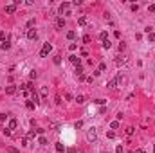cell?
I'll list each match as a JSON object with an SVG mask.
<instances>
[{
    "mask_svg": "<svg viewBox=\"0 0 155 153\" xmlns=\"http://www.w3.org/2000/svg\"><path fill=\"white\" fill-rule=\"evenodd\" d=\"M69 61L72 65H76V67H79V63H81V60H79L78 56H74V54H72V56H69Z\"/></svg>",
    "mask_w": 155,
    "mask_h": 153,
    "instance_id": "8992f818",
    "label": "cell"
},
{
    "mask_svg": "<svg viewBox=\"0 0 155 153\" xmlns=\"http://www.w3.org/2000/svg\"><path fill=\"white\" fill-rule=\"evenodd\" d=\"M76 103H78V105H83V103H85V97H83V96H78V97H76Z\"/></svg>",
    "mask_w": 155,
    "mask_h": 153,
    "instance_id": "ffe728a7",
    "label": "cell"
},
{
    "mask_svg": "<svg viewBox=\"0 0 155 153\" xmlns=\"http://www.w3.org/2000/svg\"><path fill=\"white\" fill-rule=\"evenodd\" d=\"M106 137L108 139H115V132H106Z\"/></svg>",
    "mask_w": 155,
    "mask_h": 153,
    "instance_id": "83f0119b",
    "label": "cell"
},
{
    "mask_svg": "<svg viewBox=\"0 0 155 153\" xmlns=\"http://www.w3.org/2000/svg\"><path fill=\"white\" fill-rule=\"evenodd\" d=\"M69 49H70V51H76L78 45H76V43H70V45H69Z\"/></svg>",
    "mask_w": 155,
    "mask_h": 153,
    "instance_id": "f35d334b",
    "label": "cell"
},
{
    "mask_svg": "<svg viewBox=\"0 0 155 153\" xmlns=\"http://www.w3.org/2000/svg\"><path fill=\"white\" fill-rule=\"evenodd\" d=\"M36 137V132H33V130H31V132L27 133V139H34Z\"/></svg>",
    "mask_w": 155,
    "mask_h": 153,
    "instance_id": "4316f807",
    "label": "cell"
},
{
    "mask_svg": "<svg viewBox=\"0 0 155 153\" xmlns=\"http://www.w3.org/2000/svg\"><path fill=\"white\" fill-rule=\"evenodd\" d=\"M54 63L60 65V63H61V56H54Z\"/></svg>",
    "mask_w": 155,
    "mask_h": 153,
    "instance_id": "836d02e7",
    "label": "cell"
},
{
    "mask_svg": "<svg viewBox=\"0 0 155 153\" xmlns=\"http://www.w3.org/2000/svg\"><path fill=\"white\" fill-rule=\"evenodd\" d=\"M124 49H126V43H124V41H121V43H119V52H123Z\"/></svg>",
    "mask_w": 155,
    "mask_h": 153,
    "instance_id": "484cf974",
    "label": "cell"
},
{
    "mask_svg": "<svg viewBox=\"0 0 155 153\" xmlns=\"http://www.w3.org/2000/svg\"><path fill=\"white\" fill-rule=\"evenodd\" d=\"M148 11H150V13H153V11H155V4H151L150 7H148Z\"/></svg>",
    "mask_w": 155,
    "mask_h": 153,
    "instance_id": "ee69618b",
    "label": "cell"
},
{
    "mask_svg": "<svg viewBox=\"0 0 155 153\" xmlns=\"http://www.w3.org/2000/svg\"><path fill=\"white\" fill-rule=\"evenodd\" d=\"M126 63H128V56L126 54H119L117 60H115V65H117V67H123V65H126Z\"/></svg>",
    "mask_w": 155,
    "mask_h": 153,
    "instance_id": "3957f363",
    "label": "cell"
},
{
    "mask_svg": "<svg viewBox=\"0 0 155 153\" xmlns=\"http://www.w3.org/2000/svg\"><path fill=\"white\" fill-rule=\"evenodd\" d=\"M5 119H7V115H5V113H0V122H4Z\"/></svg>",
    "mask_w": 155,
    "mask_h": 153,
    "instance_id": "e575fe53",
    "label": "cell"
},
{
    "mask_svg": "<svg viewBox=\"0 0 155 153\" xmlns=\"http://www.w3.org/2000/svg\"><path fill=\"white\" fill-rule=\"evenodd\" d=\"M7 151H9V153H18V149H16V148H13V146H9Z\"/></svg>",
    "mask_w": 155,
    "mask_h": 153,
    "instance_id": "d6a6232c",
    "label": "cell"
},
{
    "mask_svg": "<svg viewBox=\"0 0 155 153\" xmlns=\"http://www.w3.org/2000/svg\"><path fill=\"white\" fill-rule=\"evenodd\" d=\"M25 106H27L29 110H34V106H36V105H34L33 101H25Z\"/></svg>",
    "mask_w": 155,
    "mask_h": 153,
    "instance_id": "d6986e66",
    "label": "cell"
},
{
    "mask_svg": "<svg viewBox=\"0 0 155 153\" xmlns=\"http://www.w3.org/2000/svg\"><path fill=\"white\" fill-rule=\"evenodd\" d=\"M69 11H70V4L69 2H63V4L60 5V13L61 15H69Z\"/></svg>",
    "mask_w": 155,
    "mask_h": 153,
    "instance_id": "277c9868",
    "label": "cell"
},
{
    "mask_svg": "<svg viewBox=\"0 0 155 153\" xmlns=\"http://www.w3.org/2000/svg\"><path fill=\"white\" fill-rule=\"evenodd\" d=\"M99 38H101V41L108 40V34H106V31H101V32H99Z\"/></svg>",
    "mask_w": 155,
    "mask_h": 153,
    "instance_id": "e0dca14e",
    "label": "cell"
},
{
    "mask_svg": "<svg viewBox=\"0 0 155 153\" xmlns=\"http://www.w3.org/2000/svg\"><path fill=\"white\" fill-rule=\"evenodd\" d=\"M22 146H29V141H27V137H25V139H22Z\"/></svg>",
    "mask_w": 155,
    "mask_h": 153,
    "instance_id": "ab89813d",
    "label": "cell"
},
{
    "mask_svg": "<svg viewBox=\"0 0 155 153\" xmlns=\"http://www.w3.org/2000/svg\"><path fill=\"white\" fill-rule=\"evenodd\" d=\"M5 38H7V34H5L4 31H0V40H2V41H5Z\"/></svg>",
    "mask_w": 155,
    "mask_h": 153,
    "instance_id": "4dcf8cb0",
    "label": "cell"
},
{
    "mask_svg": "<svg viewBox=\"0 0 155 153\" xmlns=\"http://www.w3.org/2000/svg\"><path fill=\"white\" fill-rule=\"evenodd\" d=\"M67 38H69V40H74V38H76V32H74V31H69V32H67Z\"/></svg>",
    "mask_w": 155,
    "mask_h": 153,
    "instance_id": "44dd1931",
    "label": "cell"
},
{
    "mask_svg": "<svg viewBox=\"0 0 155 153\" xmlns=\"http://www.w3.org/2000/svg\"><path fill=\"white\" fill-rule=\"evenodd\" d=\"M76 77H78L79 81H83V79H85V70H83L81 67H76Z\"/></svg>",
    "mask_w": 155,
    "mask_h": 153,
    "instance_id": "5b68a950",
    "label": "cell"
},
{
    "mask_svg": "<svg viewBox=\"0 0 155 153\" xmlns=\"http://www.w3.org/2000/svg\"><path fill=\"white\" fill-rule=\"evenodd\" d=\"M40 94H41V97H47V94H49V90H47V87H41V90H40Z\"/></svg>",
    "mask_w": 155,
    "mask_h": 153,
    "instance_id": "9a60e30c",
    "label": "cell"
},
{
    "mask_svg": "<svg viewBox=\"0 0 155 153\" xmlns=\"http://www.w3.org/2000/svg\"><path fill=\"white\" fill-rule=\"evenodd\" d=\"M2 133H4L5 137H9V135H11V130L9 128H2Z\"/></svg>",
    "mask_w": 155,
    "mask_h": 153,
    "instance_id": "cb8c5ba5",
    "label": "cell"
},
{
    "mask_svg": "<svg viewBox=\"0 0 155 153\" xmlns=\"http://www.w3.org/2000/svg\"><path fill=\"white\" fill-rule=\"evenodd\" d=\"M87 139H88L90 142H94L96 139H98V132H96V128H94V126L87 130Z\"/></svg>",
    "mask_w": 155,
    "mask_h": 153,
    "instance_id": "6da1fadb",
    "label": "cell"
},
{
    "mask_svg": "<svg viewBox=\"0 0 155 153\" xmlns=\"http://www.w3.org/2000/svg\"><path fill=\"white\" fill-rule=\"evenodd\" d=\"M9 47H11V43H9V41H4V43H2V47H0V49H2V51H7Z\"/></svg>",
    "mask_w": 155,
    "mask_h": 153,
    "instance_id": "7402d4cb",
    "label": "cell"
},
{
    "mask_svg": "<svg viewBox=\"0 0 155 153\" xmlns=\"http://www.w3.org/2000/svg\"><path fill=\"white\" fill-rule=\"evenodd\" d=\"M51 51H52V45H51V43H43V47H41V51H40V56H41V58L49 56Z\"/></svg>",
    "mask_w": 155,
    "mask_h": 153,
    "instance_id": "7a4b0ae2",
    "label": "cell"
},
{
    "mask_svg": "<svg viewBox=\"0 0 155 153\" xmlns=\"http://www.w3.org/2000/svg\"><path fill=\"white\" fill-rule=\"evenodd\" d=\"M81 126H83V122H81V121H78V122H76V124H74V128H76V130H78V128H81Z\"/></svg>",
    "mask_w": 155,
    "mask_h": 153,
    "instance_id": "74e56055",
    "label": "cell"
},
{
    "mask_svg": "<svg viewBox=\"0 0 155 153\" xmlns=\"http://www.w3.org/2000/svg\"><path fill=\"white\" fill-rule=\"evenodd\" d=\"M96 103H98V105H105L106 101H105V99H96Z\"/></svg>",
    "mask_w": 155,
    "mask_h": 153,
    "instance_id": "b9f144b4",
    "label": "cell"
},
{
    "mask_svg": "<svg viewBox=\"0 0 155 153\" xmlns=\"http://www.w3.org/2000/svg\"><path fill=\"white\" fill-rule=\"evenodd\" d=\"M134 132H135V130H134V128H132V126H128V128H126V130H124V133H126L128 137H132V135H134Z\"/></svg>",
    "mask_w": 155,
    "mask_h": 153,
    "instance_id": "2e32d148",
    "label": "cell"
},
{
    "mask_svg": "<svg viewBox=\"0 0 155 153\" xmlns=\"http://www.w3.org/2000/svg\"><path fill=\"white\" fill-rule=\"evenodd\" d=\"M33 25H34V18H31V20L27 22V27H33Z\"/></svg>",
    "mask_w": 155,
    "mask_h": 153,
    "instance_id": "8d00e7d4",
    "label": "cell"
},
{
    "mask_svg": "<svg viewBox=\"0 0 155 153\" xmlns=\"http://www.w3.org/2000/svg\"><path fill=\"white\" fill-rule=\"evenodd\" d=\"M83 41H85V43H90V41H92V38H90L88 34H85V36H83Z\"/></svg>",
    "mask_w": 155,
    "mask_h": 153,
    "instance_id": "f546056e",
    "label": "cell"
},
{
    "mask_svg": "<svg viewBox=\"0 0 155 153\" xmlns=\"http://www.w3.org/2000/svg\"><path fill=\"white\" fill-rule=\"evenodd\" d=\"M67 153H78V149L76 148H69V149H67Z\"/></svg>",
    "mask_w": 155,
    "mask_h": 153,
    "instance_id": "60d3db41",
    "label": "cell"
},
{
    "mask_svg": "<svg viewBox=\"0 0 155 153\" xmlns=\"http://www.w3.org/2000/svg\"><path fill=\"white\" fill-rule=\"evenodd\" d=\"M106 88H110V90H115V88H117V79H110L108 83H106Z\"/></svg>",
    "mask_w": 155,
    "mask_h": 153,
    "instance_id": "9c48e42d",
    "label": "cell"
},
{
    "mask_svg": "<svg viewBox=\"0 0 155 153\" xmlns=\"http://www.w3.org/2000/svg\"><path fill=\"white\" fill-rule=\"evenodd\" d=\"M27 38H29V40H36V38H38V32L34 31V29H29V31H27Z\"/></svg>",
    "mask_w": 155,
    "mask_h": 153,
    "instance_id": "ba28073f",
    "label": "cell"
},
{
    "mask_svg": "<svg viewBox=\"0 0 155 153\" xmlns=\"http://www.w3.org/2000/svg\"><path fill=\"white\" fill-rule=\"evenodd\" d=\"M56 27L58 29L65 27V18H61V16H60V18H56Z\"/></svg>",
    "mask_w": 155,
    "mask_h": 153,
    "instance_id": "7c38bea8",
    "label": "cell"
},
{
    "mask_svg": "<svg viewBox=\"0 0 155 153\" xmlns=\"http://www.w3.org/2000/svg\"><path fill=\"white\" fill-rule=\"evenodd\" d=\"M137 9H139V5H137V4H132V11L135 13V11H137Z\"/></svg>",
    "mask_w": 155,
    "mask_h": 153,
    "instance_id": "7bdbcfd3",
    "label": "cell"
},
{
    "mask_svg": "<svg viewBox=\"0 0 155 153\" xmlns=\"http://www.w3.org/2000/svg\"><path fill=\"white\" fill-rule=\"evenodd\" d=\"M31 97H33L34 105H36V103H40V99H38V94H36V90H33V92H31Z\"/></svg>",
    "mask_w": 155,
    "mask_h": 153,
    "instance_id": "5bb4252c",
    "label": "cell"
},
{
    "mask_svg": "<svg viewBox=\"0 0 155 153\" xmlns=\"http://www.w3.org/2000/svg\"><path fill=\"white\" fill-rule=\"evenodd\" d=\"M103 70H106V63H99V72H103Z\"/></svg>",
    "mask_w": 155,
    "mask_h": 153,
    "instance_id": "1f68e13d",
    "label": "cell"
},
{
    "mask_svg": "<svg viewBox=\"0 0 155 153\" xmlns=\"http://www.w3.org/2000/svg\"><path fill=\"white\" fill-rule=\"evenodd\" d=\"M15 11H16V5L15 4H7L5 5V13H7V15H13Z\"/></svg>",
    "mask_w": 155,
    "mask_h": 153,
    "instance_id": "30bf717a",
    "label": "cell"
},
{
    "mask_svg": "<svg viewBox=\"0 0 155 153\" xmlns=\"http://www.w3.org/2000/svg\"><path fill=\"white\" fill-rule=\"evenodd\" d=\"M7 128H9V130H16V128H18V121H16V119H11V121H9V124H7Z\"/></svg>",
    "mask_w": 155,
    "mask_h": 153,
    "instance_id": "8fae6325",
    "label": "cell"
},
{
    "mask_svg": "<svg viewBox=\"0 0 155 153\" xmlns=\"http://www.w3.org/2000/svg\"><path fill=\"white\" fill-rule=\"evenodd\" d=\"M143 153H146V151H143Z\"/></svg>",
    "mask_w": 155,
    "mask_h": 153,
    "instance_id": "bcb514c9",
    "label": "cell"
},
{
    "mask_svg": "<svg viewBox=\"0 0 155 153\" xmlns=\"http://www.w3.org/2000/svg\"><path fill=\"white\" fill-rule=\"evenodd\" d=\"M38 142H40L41 146H47V139H45V137H40V139H38Z\"/></svg>",
    "mask_w": 155,
    "mask_h": 153,
    "instance_id": "d4e9b609",
    "label": "cell"
},
{
    "mask_svg": "<svg viewBox=\"0 0 155 153\" xmlns=\"http://www.w3.org/2000/svg\"><path fill=\"white\" fill-rule=\"evenodd\" d=\"M101 45H103V47H105V49H110V45H112V43H110V41H108V40H105V41H103Z\"/></svg>",
    "mask_w": 155,
    "mask_h": 153,
    "instance_id": "f1b7e54d",
    "label": "cell"
},
{
    "mask_svg": "<svg viewBox=\"0 0 155 153\" xmlns=\"http://www.w3.org/2000/svg\"><path fill=\"white\" fill-rule=\"evenodd\" d=\"M132 153H143V151H141V149H135V151H132Z\"/></svg>",
    "mask_w": 155,
    "mask_h": 153,
    "instance_id": "f6af8a7d",
    "label": "cell"
},
{
    "mask_svg": "<svg viewBox=\"0 0 155 153\" xmlns=\"http://www.w3.org/2000/svg\"><path fill=\"white\" fill-rule=\"evenodd\" d=\"M56 151H60V153H63V151H65V146L61 144V142H58V144H56Z\"/></svg>",
    "mask_w": 155,
    "mask_h": 153,
    "instance_id": "ac0fdd59",
    "label": "cell"
},
{
    "mask_svg": "<svg viewBox=\"0 0 155 153\" xmlns=\"http://www.w3.org/2000/svg\"><path fill=\"white\" fill-rule=\"evenodd\" d=\"M5 94H7V96L16 94V87H15V85H9V87H5Z\"/></svg>",
    "mask_w": 155,
    "mask_h": 153,
    "instance_id": "52a82bcc",
    "label": "cell"
},
{
    "mask_svg": "<svg viewBox=\"0 0 155 153\" xmlns=\"http://www.w3.org/2000/svg\"><path fill=\"white\" fill-rule=\"evenodd\" d=\"M87 22H88V20H87V16H79V18H78V24L81 25V27H83V25H87Z\"/></svg>",
    "mask_w": 155,
    "mask_h": 153,
    "instance_id": "4fadbf2b",
    "label": "cell"
},
{
    "mask_svg": "<svg viewBox=\"0 0 155 153\" xmlns=\"http://www.w3.org/2000/svg\"><path fill=\"white\" fill-rule=\"evenodd\" d=\"M110 128H112V130L119 128V121H112V122H110Z\"/></svg>",
    "mask_w": 155,
    "mask_h": 153,
    "instance_id": "603a6c76",
    "label": "cell"
},
{
    "mask_svg": "<svg viewBox=\"0 0 155 153\" xmlns=\"http://www.w3.org/2000/svg\"><path fill=\"white\" fill-rule=\"evenodd\" d=\"M36 76H38L36 70H31V79H36Z\"/></svg>",
    "mask_w": 155,
    "mask_h": 153,
    "instance_id": "d590c367",
    "label": "cell"
}]
</instances>
